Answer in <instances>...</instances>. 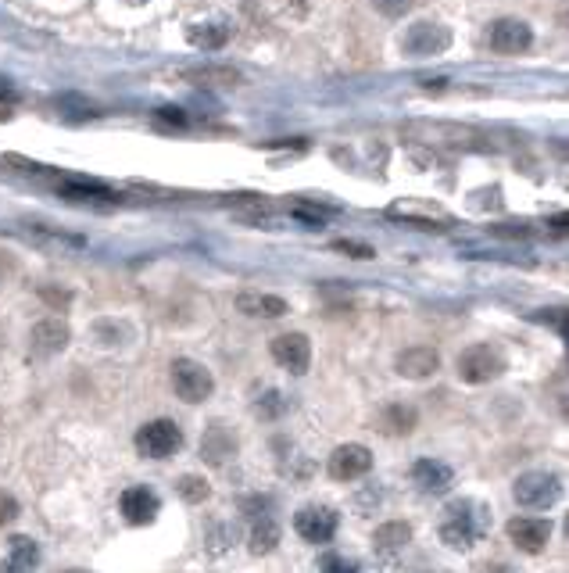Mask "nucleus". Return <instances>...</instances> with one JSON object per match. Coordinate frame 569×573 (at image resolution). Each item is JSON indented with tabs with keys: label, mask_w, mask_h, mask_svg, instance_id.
I'll use <instances>...</instances> for the list:
<instances>
[{
	"label": "nucleus",
	"mask_w": 569,
	"mask_h": 573,
	"mask_svg": "<svg viewBox=\"0 0 569 573\" xmlns=\"http://www.w3.org/2000/svg\"><path fill=\"white\" fill-rule=\"evenodd\" d=\"M491 531V509L476 498H455V502L444 505L441 513V541L455 552H469L484 541V534Z\"/></svg>",
	"instance_id": "nucleus-1"
},
{
	"label": "nucleus",
	"mask_w": 569,
	"mask_h": 573,
	"mask_svg": "<svg viewBox=\"0 0 569 573\" xmlns=\"http://www.w3.org/2000/svg\"><path fill=\"white\" fill-rule=\"evenodd\" d=\"M444 51H451V29L444 26V22L423 18V22H412V26L401 33V54L412 61L437 58V54Z\"/></svg>",
	"instance_id": "nucleus-2"
},
{
	"label": "nucleus",
	"mask_w": 569,
	"mask_h": 573,
	"mask_svg": "<svg viewBox=\"0 0 569 573\" xmlns=\"http://www.w3.org/2000/svg\"><path fill=\"white\" fill-rule=\"evenodd\" d=\"M244 520H247V541H251V552H258V556H265V552H272V548L280 545V523H276V516H272V502L269 498H247L244 505Z\"/></svg>",
	"instance_id": "nucleus-3"
},
{
	"label": "nucleus",
	"mask_w": 569,
	"mask_h": 573,
	"mask_svg": "<svg viewBox=\"0 0 569 573\" xmlns=\"http://www.w3.org/2000/svg\"><path fill=\"white\" fill-rule=\"evenodd\" d=\"M172 387L187 405H201L212 398L215 391V377L208 373V366L194 359H176L172 362Z\"/></svg>",
	"instance_id": "nucleus-4"
},
{
	"label": "nucleus",
	"mask_w": 569,
	"mask_h": 573,
	"mask_svg": "<svg viewBox=\"0 0 569 573\" xmlns=\"http://www.w3.org/2000/svg\"><path fill=\"white\" fill-rule=\"evenodd\" d=\"M136 452L144 459H169L183 448V430L176 427L172 420H151L136 430Z\"/></svg>",
	"instance_id": "nucleus-5"
},
{
	"label": "nucleus",
	"mask_w": 569,
	"mask_h": 573,
	"mask_svg": "<svg viewBox=\"0 0 569 573\" xmlns=\"http://www.w3.org/2000/svg\"><path fill=\"white\" fill-rule=\"evenodd\" d=\"M505 373V355L491 344H473L459 355V377L466 384H491Z\"/></svg>",
	"instance_id": "nucleus-6"
},
{
	"label": "nucleus",
	"mask_w": 569,
	"mask_h": 573,
	"mask_svg": "<svg viewBox=\"0 0 569 573\" xmlns=\"http://www.w3.org/2000/svg\"><path fill=\"white\" fill-rule=\"evenodd\" d=\"M487 47H491L494 54H505V58L527 54L530 47H534V29H530V22H523V18L505 15L487 29Z\"/></svg>",
	"instance_id": "nucleus-7"
},
{
	"label": "nucleus",
	"mask_w": 569,
	"mask_h": 573,
	"mask_svg": "<svg viewBox=\"0 0 569 573\" xmlns=\"http://www.w3.org/2000/svg\"><path fill=\"white\" fill-rule=\"evenodd\" d=\"M512 495H516V502L523 505V509H552L562 495V480L544 470L523 473V477L516 480Z\"/></svg>",
	"instance_id": "nucleus-8"
},
{
	"label": "nucleus",
	"mask_w": 569,
	"mask_h": 573,
	"mask_svg": "<svg viewBox=\"0 0 569 573\" xmlns=\"http://www.w3.org/2000/svg\"><path fill=\"white\" fill-rule=\"evenodd\" d=\"M294 531H298L308 545H330L340 531V516L330 505H319V502L305 505V509L294 513Z\"/></svg>",
	"instance_id": "nucleus-9"
},
{
	"label": "nucleus",
	"mask_w": 569,
	"mask_h": 573,
	"mask_svg": "<svg viewBox=\"0 0 569 573\" xmlns=\"http://www.w3.org/2000/svg\"><path fill=\"white\" fill-rule=\"evenodd\" d=\"M405 137L426 140V144H448V147H484V140H476L480 133L469 126H455V122H408Z\"/></svg>",
	"instance_id": "nucleus-10"
},
{
	"label": "nucleus",
	"mask_w": 569,
	"mask_h": 573,
	"mask_svg": "<svg viewBox=\"0 0 569 573\" xmlns=\"http://www.w3.org/2000/svg\"><path fill=\"white\" fill-rule=\"evenodd\" d=\"M373 470V452L366 445H340L333 448L330 462H326V473L340 484H348V480H358L366 477Z\"/></svg>",
	"instance_id": "nucleus-11"
},
{
	"label": "nucleus",
	"mask_w": 569,
	"mask_h": 573,
	"mask_svg": "<svg viewBox=\"0 0 569 573\" xmlns=\"http://www.w3.org/2000/svg\"><path fill=\"white\" fill-rule=\"evenodd\" d=\"M272 359L276 366H283L290 377H305L312 366V344L305 334H280L272 341Z\"/></svg>",
	"instance_id": "nucleus-12"
},
{
	"label": "nucleus",
	"mask_w": 569,
	"mask_h": 573,
	"mask_svg": "<svg viewBox=\"0 0 569 573\" xmlns=\"http://www.w3.org/2000/svg\"><path fill=\"white\" fill-rule=\"evenodd\" d=\"M119 505H122V516H126L133 527H147V523H154V516L162 513V498L154 495V488H147V484H133V488L122 491Z\"/></svg>",
	"instance_id": "nucleus-13"
},
{
	"label": "nucleus",
	"mask_w": 569,
	"mask_h": 573,
	"mask_svg": "<svg viewBox=\"0 0 569 573\" xmlns=\"http://www.w3.org/2000/svg\"><path fill=\"white\" fill-rule=\"evenodd\" d=\"M509 538L516 541V548H523V552H541L544 545H548V538H552V520H541V516H516V520L509 523Z\"/></svg>",
	"instance_id": "nucleus-14"
},
{
	"label": "nucleus",
	"mask_w": 569,
	"mask_h": 573,
	"mask_svg": "<svg viewBox=\"0 0 569 573\" xmlns=\"http://www.w3.org/2000/svg\"><path fill=\"white\" fill-rule=\"evenodd\" d=\"M36 570H40V545L29 534H11L0 573H36Z\"/></svg>",
	"instance_id": "nucleus-15"
},
{
	"label": "nucleus",
	"mask_w": 569,
	"mask_h": 573,
	"mask_svg": "<svg viewBox=\"0 0 569 573\" xmlns=\"http://www.w3.org/2000/svg\"><path fill=\"white\" fill-rule=\"evenodd\" d=\"M68 344V323L65 319H40V323L29 330V348L40 359H51L58 351H65Z\"/></svg>",
	"instance_id": "nucleus-16"
},
{
	"label": "nucleus",
	"mask_w": 569,
	"mask_h": 573,
	"mask_svg": "<svg viewBox=\"0 0 569 573\" xmlns=\"http://www.w3.org/2000/svg\"><path fill=\"white\" fill-rule=\"evenodd\" d=\"M412 480H416V488L423 491V495H444V491H451V484H455V470L441 459H416Z\"/></svg>",
	"instance_id": "nucleus-17"
},
{
	"label": "nucleus",
	"mask_w": 569,
	"mask_h": 573,
	"mask_svg": "<svg viewBox=\"0 0 569 573\" xmlns=\"http://www.w3.org/2000/svg\"><path fill=\"white\" fill-rule=\"evenodd\" d=\"M58 194L68 201H86V205H111L115 201V190H108L97 180H83V176H58Z\"/></svg>",
	"instance_id": "nucleus-18"
},
{
	"label": "nucleus",
	"mask_w": 569,
	"mask_h": 573,
	"mask_svg": "<svg viewBox=\"0 0 569 573\" xmlns=\"http://www.w3.org/2000/svg\"><path fill=\"white\" fill-rule=\"evenodd\" d=\"M394 369L408 380H426L441 369V355H437L434 348H405L398 359H394Z\"/></svg>",
	"instance_id": "nucleus-19"
},
{
	"label": "nucleus",
	"mask_w": 569,
	"mask_h": 573,
	"mask_svg": "<svg viewBox=\"0 0 569 573\" xmlns=\"http://www.w3.org/2000/svg\"><path fill=\"white\" fill-rule=\"evenodd\" d=\"M201 455L212 462V466H226V462L237 455V437H233V430L222 427V423H212L201 437Z\"/></svg>",
	"instance_id": "nucleus-20"
},
{
	"label": "nucleus",
	"mask_w": 569,
	"mask_h": 573,
	"mask_svg": "<svg viewBox=\"0 0 569 573\" xmlns=\"http://www.w3.org/2000/svg\"><path fill=\"white\" fill-rule=\"evenodd\" d=\"M237 308L251 319H280L290 312L287 298H280V294H262V291L237 294Z\"/></svg>",
	"instance_id": "nucleus-21"
},
{
	"label": "nucleus",
	"mask_w": 569,
	"mask_h": 573,
	"mask_svg": "<svg viewBox=\"0 0 569 573\" xmlns=\"http://www.w3.org/2000/svg\"><path fill=\"white\" fill-rule=\"evenodd\" d=\"M387 215L394 219H405V223H416V226H451V215L437 205H423V201H394L387 208Z\"/></svg>",
	"instance_id": "nucleus-22"
},
{
	"label": "nucleus",
	"mask_w": 569,
	"mask_h": 573,
	"mask_svg": "<svg viewBox=\"0 0 569 573\" xmlns=\"http://www.w3.org/2000/svg\"><path fill=\"white\" fill-rule=\"evenodd\" d=\"M187 40L194 43L197 51H219L230 40V26L226 22H194L187 29Z\"/></svg>",
	"instance_id": "nucleus-23"
},
{
	"label": "nucleus",
	"mask_w": 569,
	"mask_h": 573,
	"mask_svg": "<svg viewBox=\"0 0 569 573\" xmlns=\"http://www.w3.org/2000/svg\"><path fill=\"white\" fill-rule=\"evenodd\" d=\"M408 541H412V527H408V523H401V520H391V523H383V527H376L373 545H376V552H380V556H398Z\"/></svg>",
	"instance_id": "nucleus-24"
},
{
	"label": "nucleus",
	"mask_w": 569,
	"mask_h": 573,
	"mask_svg": "<svg viewBox=\"0 0 569 573\" xmlns=\"http://www.w3.org/2000/svg\"><path fill=\"white\" fill-rule=\"evenodd\" d=\"M183 76L197 86H237L240 72L230 69V65H197V69H187Z\"/></svg>",
	"instance_id": "nucleus-25"
},
{
	"label": "nucleus",
	"mask_w": 569,
	"mask_h": 573,
	"mask_svg": "<svg viewBox=\"0 0 569 573\" xmlns=\"http://www.w3.org/2000/svg\"><path fill=\"white\" fill-rule=\"evenodd\" d=\"M176 491H179V498H183V502H190V505L204 502V498L212 495V488H208V480H204V477H194V473H187V477H179Z\"/></svg>",
	"instance_id": "nucleus-26"
},
{
	"label": "nucleus",
	"mask_w": 569,
	"mask_h": 573,
	"mask_svg": "<svg viewBox=\"0 0 569 573\" xmlns=\"http://www.w3.org/2000/svg\"><path fill=\"white\" fill-rule=\"evenodd\" d=\"M383 420H387L391 434H408V430L416 427V412L408 409V405H391V409L383 412Z\"/></svg>",
	"instance_id": "nucleus-27"
},
{
	"label": "nucleus",
	"mask_w": 569,
	"mask_h": 573,
	"mask_svg": "<svg viewBox=\"0 0 569 573\" xmlns=\"http://www.w3.org/2000/svg\"><path fill=\"white\" fill-rule=\"evenodd\" d=\"M319 573H362V566H358L355 559L340 556V552H323V559H319Z\"/></svg>",
	"instance_id": "nucleus-28"
},
{
	"label": "nucleus",
	"mask_w": 569,
	"mask_h": 573,
	"mask_svg": "<svg viewBox=\"0 0 569 573\" xmlns=\"http://www.w3.org/2000/svg\"><path fill=\"white\" fill-rule=\"evenodd\" d=\"M419 0H373V8L380 11L383 18H391V22H398V18H405L408 11L416 8Z\"/></svg>",
	"instance_id": "nucleus-29"
},
{
	"label": "nucleus",
	"mask_w": 569,
	"mask_h": 573,
	"mask_svg": "<svg viewBox=\"0 0 569 573\" xmlns=\"http://www.w3.org/2000/svg\"><path fill=\"white\" fill-rule=\"evenodd\" d=\"M283 394L280 391H265L262 398H258V416H265V420H276V416H283Z\"/></svg>",
	"instance_id": "nucleus-30"
},
{
	"label": "nucleus",
	"mask_w": 569,
	"mask_h": 573,
	"mask_svg": "<svg viewBox=\"0 0 569 573\" xmlns=\"http://www.w3.org/2000/svg\"><path fill=\"white\" fill-rule=\"evenodd\" d=\"M333 251H340V255H348V258H362V262L376 258V248L358 244V240H333Z\"/></svg>",
	"instance_id": "nucleus-31"
},
{
	"label": "nucleus",
	"mask_w": 569,
	"mask_h": 573,
	"mask_svg": "<svg viewBox=\"0 0 569 573\" xmlns=\"http://www.w3.org/2000/svg\"><path fill=\"white\" fill-rule=\"evenodd\" d=\"M18 516V502L11 495H4V491H0V527H4V523H11Z\"/></svg>",
	"instance_id": "nucleus-32"
},
{
	"label": "nucleus",
	"mask_w": 569,
	"mask_h": 573,
	"mask_svg": "<svg viewBox=\"0 0 569 573\" xmlns=\"http://www.w3.org/2000/svg\"><path fill=\"white\" fill-rule=\"evenodd\" d=\"M494 237H527V226H494Z\"/></svg>",
	"instance_id": "nucleus-33"
},
{
	"label": "nucleus",
	"mask_w": 569,
	"mask_h": 573,
	"mask_svg": "<svg viewBox=\"0 0 569 573\" xmlns=\"http://www.w3.org/2000/svg\"><path fill=\"white\" fill-rule=\"evenodd\" d=\"M487 573H509V566H491Z\"/></svg>",
	"instance_id": "nucleus-34"
},
{
	"label": "nucleus",
	"mask_w": 569,
	"mask_h": 573,
	"mask_svg": "<svg viewBox=\"0 0 569 573\" xmlns=\"http://www.w3.org/2000/svg\"><path fill=\"white\" fill-rule=\"evenodd\" d=\"M68 573H86V570H68Z\"/></svg>",
	"instance_id": "nucleus-35"
},
{
	"label": "nucleus",
	"mask_w": 569,
	"mask_h": 573,
	"mask_svg": "<svg viewBox=\"0 0 569 573\" xmlns=\"http://www.w3.org/2000/svg\"><path fill=\"white\" fill-rule=\"evenodd\" d=\"M136 4H144V0H136Z\"/></svg>",
	"instance_id": "nucleus-36"
}]
</instances>
